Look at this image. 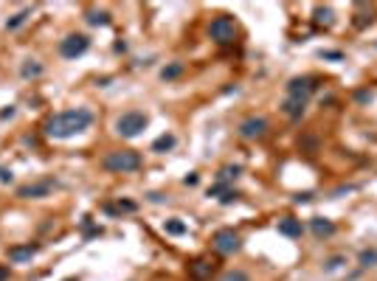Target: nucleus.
I'll list each match as a JSON object with an SVG mask.
<instances>
[{"mask_svg": "<svg viewBox=\"0 0 377 281\" xmlns=\"http://www.w3.org/2000/svg\"><path fill=\"white\" fill-rule=\"evenodd\" d=\"M197 180H200V178L192 171V174H186V178H183V186H197Z\"/></svg>", "mask_w": 377, "mask_h": 281, "instance_id": "33", "label": "nucleus"}, {"mask_svg": "<svg viewBox=\"0 0 377 281\" xmlns=\"http://www.w3.org/2000/svg\"><path fill=\"white\" fill-rule=\"evenodd\" d=\"M265 132H268V121H265L262 116H250V118H245V121L239 124V138H245V140H256Z\"/></svg>", "mask_w": 377, "mask_h": 281, "instance_id": "8", "label": "nucleus"}, {"mask_svg": "<svg viewBox=\"0 0 377 281\" xmlns=\"http://www.w3.org/2000/svg\"><path fill=\"white\" fill-rule=\"evenodd\" d=\"M87 23L90 25H110V14L107 12H96V9H90V12H87Z\"/></svg>", "mask_w": 377, "mask_h": 281, "instance_id": "22", "label": "nucleus"}, {"mask_svg": "<svg viewBox=\"0 0 377 281\" xmlns=\"http://www.w3.org/2000/svg\"><path fill=\"white\" fill-rule=\"evenodd\" d=\"M341 264H347V259H343V256H332V259L324 262V267H327V270H338Z\"/></svg>", "mask_w": 377, "mask_h": 281, "instance_id": "29", "label": "nucleus"}, {"mask_svg": "<svg viewBox=\"0 0 377 281\" xmlns=\"http://www.w3.org/2000/svg\"><path fill=\"white\" fill-rule=\"evenodd\" d=\"M301 149L316 152V149H318V138H316V135H304V138H301Z\"/></svg>", "mask_w": 377, "mask_h": 281, "instance_id": "27", "label": "nucleus"}, {"mask_svg": "<svg viewBox=\"0 0 377 281\" xmlns=\"http://www.w3.org/2000/svg\"><path fill=\"white\" fill-rule=\"evenodd\" d=\"M183 71H186V65H183V62H169V65L161 71V79H164V82H175L177 76H183Z\"/></svg>", "mask_w": 377, "mask_h": 281, "instance_id": "15", "label": "nucleus"}, {"mask_svg": "<svg viewBox=\"0 0 377 281\" xmlns=\"http://www.w3.org/2000/svg\"><path fill=\"white\" fill-rule=\"evenodd\" d=\"M316 79L312 76H296V79L287 82V96L290 98H301V101H310V96L316 93Z\"/></svg>", "mask_w": 377, "mask_h": 281, "instance_id": "7", "label": "nucleus"}, {"mask_svg": "<svg viewBox=\"0 0 377 281\" xmlns=\"http://www.w3.org/2000/svg\"><path fill=\"white\" fill-rule=\"evenodd\" d=\"M293 200H296L298 205H301V202H310V200H312V194H310V191H301V194H296Z\"/></svg>", "mask_w": 377, "mask_h": 281, "instance_id": "32", "label": "nucleus"}, {"mask_svg": "<svg viewBox=\"0 0 377 281\" xmlns=\"http://www.w3.org/2000/svg\"><path fill=\"white\" fill-rule=\"evenodd\" d=\"M28 17H31V12H28V9H23V12H17V14H14L12 20H6V28H9V31L20 28V25H23V23H25V20H28Z\"/></svg>", "mask_w": 377, "mask_h": 281, "instance_id": "25", "label": "nucleus"}, {"mask_svg": "<svg viewBox=\"0 0 377 281\" xmlns=\"http://www.w3.org/2000/svg\"><path fill=\"white\" fill-rule=\"evenodd\" d=\"M135 208H138V202H133V200H118V205H104V211H107V214H133Z\"/></svg>", "mask_w": 377, "mask_h": 281, "instance_id": "16", "label": "nucleus"}, {"mask_svg": "<svg viewBox=\"0 0 377 281\" xmlns=\"http://www.w3.org/2000/svg\"><path fill=\"white\" fill-rule=\"evenodd\" d=\"M371 20H374V12H371V9L366 12L363 6H358V14H355L352 23H355V28H366V25H371Z\"/></svg>", "mask_w": 377, "mask_h": 281, "instance_id": "20", "label": "nucleus"}, {"mask_svg": "<svg viewBox=\"0 0 377 281\" xmlns=\"http://www.w3.org/2000/svg\"><path fill=\"white\" fill-rule=\"evenodd\" d=\"M219 281H250L245 270H228V273L219 275Z\"/></svg>", "mask_w": 377, "mask_h": 281, "instance_id": "26", "label": "nucleus"}, {"mask_svg": "<svg viewBox=\"0 0 377 281\" xmlns=\"http://www.w3.org/2000/svg\"><path fill=\"white\" fill-rule=\"evenodd\" d=\"M87 48H90V40H87L85 34H68L59 43V54L65 56V59H76V56H82Z\"/></svg>", "mask_w": 377, "mask_h": 281, "instance_id": "6", "label": "nucleus"}, {"mask_svg": "<svg viewBox=\"0 0 377 281\" xmlns=\"http://www.w3.org/2000/svg\"><path fill=\"white\" fill-rule=\"evenodd\" d=\"M358 264L360 267H377V248H363L358 253Z\"/></svg>", "mask_w": 377, "mask_h": 281, "instance_id": "18", "label": "nucleus"}, {"mask_svg": "<svg viewBox=\"0 0 377 281\" xmlns=\"http://www.w3.org/2000/svg\"><path fill=\"white\" fill-rule=\"evenodd\" d=\"M164 231L172 233V236H183V233H186V222H180V220H166V222H164Z\"/></svg>", "mask_w": 377, "mask_h": 281, "instance_id": "23", "label": "nucleus"}, {"mask_svg": "<svg viewBox=\"0 0 377 281\" xmlns=\"http://www.w3.org/2000/svg\"><path fill=\"white\" fill-rule=\"evenodd\" d=\"M355 98H358V101H371V93L369 90H358V93H355Z\"/></svg>", "mask_w": 377, "mask_h": 281, "instance_id": "34", "label": "nucleus"}, {"mask_svg": "<svg viewBox=\"0 0 377 281\" xmlns=\"http://www.w3.org/2000/svg\"><path fill=\"white\" fill-rule=\"evenodd\" d=\"M211 244H214V251H217V253H223V256H231V253H239V251H242V236H239L234 228H219V231L214 233Z\"/></svg>", "mask_w": 377, "mask_h": 281, "instance_id": "5", "label": "nucleus"}, {"mask_svg": "<svg viewBox=\"0 0 377 281\" xmlns=\"http://www.w3.org/2000/svg\"><path fill=\"white\" fill-rule=\"evenodd\" d=\"M208 37L217 45H231L234 40H237V23H234L228 14H219V17H214L211 25H208Z\"/></svg>", "mask_w": 377, "mask_h": 281, "instance_id": "4", "label": "nucleus"}, {"mask_svg": "<svg viewBox=\"0 0 377 281\" xmlns=\"http://www.w3.org/2000/svg\"><path fill=\"white\" fill-rule=\"evenodd\" d=\"M9 278V267H0V281H6Z\"/></svg>", "mask_w": 377, "mask_h": 281, "instance_id": "37", "label": "nucleus"}, {"mask_svg": "<svg viewBox=\"0 0 377 281\" xmlns=\"http://www.w3.org/2000/svg\"><path fill=\"white\" fill-rule=\"evenodd\" d=\"M321 59H332V62H341L343 54L341 51H321Z\"/></svg>", "mask_w": 377, "mask_h": 281, "instance_id": "30", "label": "nucleus"}, {"mask_svg": "<svg viewBox=\"0 0 377 281\" xmlns=\"http://www.w3.org/2000/svg\"><path fill=\"white\" fill-rule=\"evenodd\" d=\"M20 74H23V79H37V76L43 74V65H40L37 59H28L23 65V71H20Z\"/></svg>", "mask_w": 377, "mask_h": 281, "instance_id": "21", "label": "nucleus"}, {"mask_svg": "<svg viewBox=\"0 0 377 281\" xmlns=\"http://www.w3.org/2000/svg\"><path fill=\"white\" fill-rule=\"evenodd\" d=\"M239 171H242L239 166H223L217 178H219V183H228V180H237L239 178Z\"/></svg>", "mask_w": 377, "mask_h": 281, "instance_id": "24", "label": "nucleus"}, {"mask_svg": "<svg viewBox=\"0 0 377 281\" xmlns=\"http://www.w3.org/2000/svg\"><path fill=\"white\" fill-rule=\"evenodd\" d=\"M188 270H192V278L203 281V278H211L214 264L208 262V259H197V262H192V264H188Z\"/></svg>", "mask_w": 377, "mask_h": 281, "instance_id": "14", "label": "nucleus"}, {"mask_svg": "<svg viewBox=\"0 0 377 281\" xmlns=\"http://www.w3.org/2000/svg\"><path fill=\"white\" fill-rule=\"evenodd\" d=\"M304 110H307V101H301V98H290V96H287L285 104H281V113L290 116L293 121H298V118L304 116Z\"/></svg>", "mask_w": 377, "mask_h": 281, "instance_id": "13", "label": "nucleus"}, {"mask_svg": "<svg viewBox=\"0 0 377 281\" xmlns=\"http://www.w3.org/2000/svg\"><path fill=\"white\" fill-rule=\"evenodd\" d=\"M51 189H54V180H40V183L20 186L17 197H20V200H43V197L51 194Z\"/></svg>", "mask_w": 377, "mask_h": 281, "instance_id": "9", "label": "nucleus"}, {"mask_svg": "<svg viewBox=\"0 0 377 281\" xmlns=\"http://www.w3.org/2000/svg\"><path fill=\"white\" fill-rule=\"evenodd\" d=\"M175 135L172 132H166V135H161V138H155V144H152V152H169V149H175Z\"/></svg>", "mask_w": 377, "mask_h": 281, "instance_id": "17", "label": "nucleus"}, {"mask_svg": "<svg viewBox=\"0 0 377 281\" xmlns=\"http://www.w3.org/2000/svg\"><path fill=\"white\" fill-rule=\"evenodd\" d=\"M316 23L318 25H327V28H329V25L335 23L332 9H329V6H316Z\"/></svg>", "mask_w": 377, "mask_h": 281, "instance_id": "19", "label": "nucleus"}, {"mask_svg": "<svg viewBox=\"0 0 377 281\" xmlns=\"http://www.w3.org/2000/svg\"><path fill=\"white\" fill-rule=\"evenodd\" d=\"M37 251H40V244H17V248H9V262L14 264H25L31 262V259L37 256Z\"/></svg>", "mask_w": 377, "mask_h": 281, "instance_id": "10", "label": "nucleus"}, {"mask_svg": "<svg viewBox=\"0 0 377 281\" xmlns=\"http://www.w3.org/2000/svg\"><path fill=\"white\" fill-rule=\"evenodd\" d=\"M102 166L113 174H127V171H138L141 169V155L135 149H116V152H107L102 160Z\"/></svg>", "mask_w": 377, "mask_h": 281, "instance_id": "2", "label": "nucleus"}, {"mask_svg": "<svg viewBox=\"0 0 377 281\" xmlns=\"http://www.w3.org/2000/svg\"><path fill=\"white\" fill-rule=\"evenodd\" d=\"M279 233L287 239H301L304 225H301V220H296V217H285V220H279Z\"/></svg>", "mask_w": 377, "mask_h": 281, "instance_id": "11", "label": "nucleus"}, {"mask_svg": "<svg viewBox=\"0 0 377 281\" xmlns=\"http://www.w3.org/2000/svg\"><path fill=\"white\" fill-rule=\"evenodd\" d=\"M152 202H164V194H158V191H152V194H146Z\"/></svg>", "mask_w": 377, "mask_h": 281, "instance_id": "36", "label": "nucleus"}, {"mask_svg": "<svg viewBox=\"0 0 377 281\" xmlns=\"http://www.w3.org/2000/svg\"><path fill=\"white\" fill-rule=\"evenodd\" d=\"M12 178H14V174L9 169H0V180H3V183H12Z\"/></svg>", "mask_w": 377, "mask_h": 281, "instance_id": "35", "label": "nucleus"}, {"mask_svg": "<svg viewBox=\"0 0 377 281\" xmlns=\"http://www.w3.org/2000/svg\"><path fill=\"white\" fill-rule=\"evenodd\" d=\"M146 124H149L146 113H141V110H130V113H124V116H118V121H116V132L121 135V138H138V135L146 129Z\"/></svg>", "mask_w": 377, "mask_h": 281, "instance_id": "3", "label": "nucleus"}, {"mask_svg": "<svg viewBox=\"0 0 377 281\" xmlns=\"http://www.w3.org/2000/svg\"><path fill=\"white\" fill-rule=\"evenodd\" d=\"M310 231L316 233L318 239H329V236H335V222L327 220V217H312V220H310Z\"/></svg>", "mask_w": 377, "mask_h": 281, "instance_id": "12", "label": "nucleus"}, {"mask_svg": "<svg viewBox=\"0 0 377 281\" xmlns=\"http://www.w3.org/2000/svg\"><path fill=\"white\" fill-rule=\"evenodd\" d=\"M225 191H228V186H225V183H217V186H211V189H208V197H217V194H225Z\"/></svg>", "mask_w": 377, "mask_h": 281, "instance_id": "31", "label": "nucleus"}, {"mask_svg": "<svg viewBox=\"0 0 377 281\" xmlns=\"http://www.w3.org/2000/svg\"><path fill=\"white\" fill-rule=\"evenodd\" d=\"M237 200H239V191H234V189H228L223 197H219V202H223V205H231V202H237Z\"/></svg>", "mask_w": 377, "mask_h": 281, "instance_id": "28", "label": "nucleus"}, {"mask_svg": "<svg viewBox=\"0 0 377 281\" xmlns=\"http://www.w3.org/2000/svg\"><path fill=\"white\" fill-rule=\"evenodd\" d=\"M90 124H93V113L90 110H85V107H73V110L51 116L48 121H45V135H48V138H56V140H65V138H73V135L85 132Z\"/></svg>", "mask_w": 377, "mask_h": 281, "instance_id": "1", "label": "nucleus"}]
</instances>
